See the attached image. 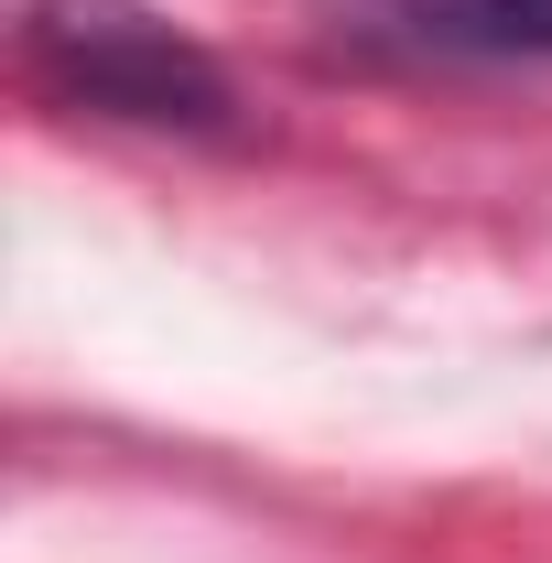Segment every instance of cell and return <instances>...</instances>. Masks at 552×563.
Returning <instances> with one entry per match:
<instances>
[{
  "label": "cell",
  "instance_id": "6da1fadb",
  "mask_svg": "<svg viewBox=\"0 0 552 563\" xmlns=\"http://www.w3.org/2000/svg\"><path fill=\"white\" fill-rule=\"evenodd\" d=\"M22 55L33 76L131 131H196L228 141L239 131V87L196 33H174L152 0H22Z\"/></svg>",
  "mask_w": 552,
  "mask_h": 563
},
{
  "label": "cell",
  "instance_id": "7a4b0ae2",
  "mask_svg": "<svg viewBox=\"0 0 552 563\" xmlns=\"http://www.w3.org/2000/svg\"><path fill=\"white\" fill-rule=\"evenodd\" d=\"M444 55H552V0H379Z\"/></svg>",
  "mask_w": 552,
  "mask_h": 563
}]
</instances>
